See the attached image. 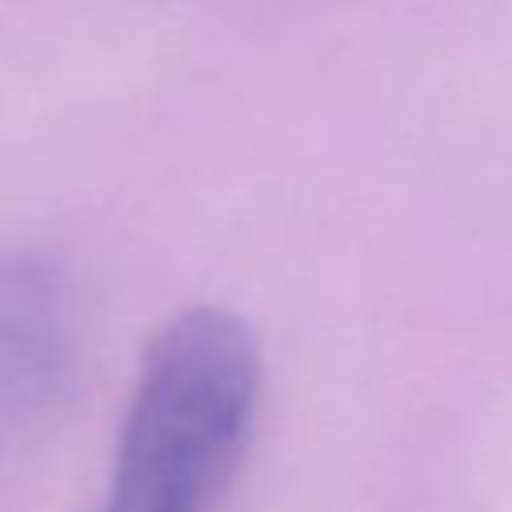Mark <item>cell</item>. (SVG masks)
<instances>
[{
  "instance_id": "1",
  "label": "cell",
  "mask_w": 512,
  "mask_h": 512,
  "mask_svg": "<svg viewBox=\"0 0 512 512\" xmlns=\"http://www.w3.org/2000/svg\"><path fill=\"white\" fill-rule=\"evenodd\" d=\"M260 400V348L228 308H184L144 352L100 512H212Z\"/></svg>"
},
{
  "instance_id": "2",
  "label": "cell",
  "mask_w": 512,
  "mask_h": 512,
  "mask_svg": "<svg viewBox=\"0 0 512 512\" xmlns=\"http://www.w3.org/2000/svg\"><path fill=\"white\" fill-rule=\"evenodd\" d=\"M72 316L60 268L40 252L0 256V440L40 428L68 392Z\"/></svg>"
}]
</instances>
